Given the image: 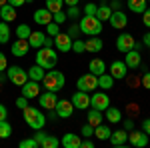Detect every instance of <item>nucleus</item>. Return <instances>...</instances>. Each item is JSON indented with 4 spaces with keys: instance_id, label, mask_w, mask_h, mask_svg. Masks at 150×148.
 I'll return each mask as SVG.
<instances>
[{
    "instance_id": "nucleus-34",
    "label": "nucleus",
    "mask_w": 150,
    "mask_h": 148,
    "mask_svg": "<svg viewBox=\"0 0 150 148\" xmlns=\"http://www.w3.org/2000/svg\"><path fill=\"white\" fill-rule=\"evenodd\" d=\"M58 146H60V140L54 138V136H48V134L42 140V144H40V148H58Z\"/></svg>"
},
{
    "instance_id": "nucleus-2",
    "label": "nucleus",
    "mask_w": 150,
    "mask_h": 148,
    "mask_svg": "<svg viewBox=\"0 0 150 148\" xmlns=\"http://www.w3.org/2000/svg\"><path fill=\"white\" fill-rule=\"evenodd\" d=\"M78 26H80V32L86 36H98L102 32V20H98L96 16H88V14H84L80 18Z\"/></svg>"
},
{
    "instance_id": "nucleus-30",
    "label": "nucleus",
    "mask_w": 150,
    "mask_h": 148,
    "mask_svg": "<svg viewBox=\"0 0 150 148\" xmlns=\"http://www.w3.org/2000/svg\"><path fill=\"white\" fill-rule=\"evenodd\" d=\"M110 134H112V130H110L108 126H102V124L94 126V136L98 138V140H108Z\"/></svg>"
},
{
    "instance_id": "nucleus-58",
    "label": "nucleus",
    "mask_w": 150,
    "mask_h": 148,
    "mask_svg": "<svg viewBox=\"0 0 150 148\" xmlns=\"http://www.w3.org/2000/svg\"><path fill=\"white\" fill-rule=\"evenodd\" d=\"M110 8H114V10H120V2H118V0H112Z\"/></svg>"
},
{
    "instance_id": "nucleus-15",
    "label": "nucleus",
    "mask_w": 150,
    "mask_h": 148,
    "mask_svg": "<svg viewBox=\"0 0 150 148\" xmlns=\"http://www.w3.org/2000/svg\"><path fill=\"white\" fill-rule=\"evenodd\" d=\"M134 42H136V40H134L130 34H120L118 38H116V48H118L122 54H126L128 50L134 48Z\"/></svg>"
},
{
    "instance_id": "nucleus-25",
    "label": "nucleus",
    "mask_w": 150,
    "mask_h": 148,
    "mask_svg": "<svg viewBox=\"0 0 150 148\" xmlns=\"http://www.w3.org/2000/svg\"><path fill=\"white\" fill-rule=\"evenodd\" d=\"M84 44H86V50H88V52H92V54L100 52V50H102V46H104L102 40H100V38H96V36H90Z\"/></svg>"
},
{
    "instance_id": "nucleus-44",
    "label": "nucleus",
    "mask_w": 150,
    "mask_h": 148,
    "mask_svg": "<svg viewBox=\"0 0 150 148\" xmlns=\"http://www.w3.org/2000/svg\"><path fill=\"white\" fill-rule=\"evenodd\" d=\"M78 34H80V26H78V24H74V26H70V28H68V36L72 38V40H74Z\"/></svg>"
},
{
    "instance_id": "nucleus-17",
    "label": "nucleus",
    "mask_w": 150,
    "mask_h": 148,
    "mask_svg": "<svg viewBox=\"0 0 150 148\" xmlns=\"http://www.w3.org/2000/svg\"><path fill=\"white\" fill-rule=\"evenodd\" d=\"M108 22H110V26L112 28H124L128 24V18H126V14L124 12H120V10H114L112 14H110V18H108Z\"/></svg>"
},
{
    "instance_id": "nucleus-46",
    "label": "nucleus",
    "mask_w": 150,
    "mask_h": 148,
    "mask_svg": "<svg viewBox=\"0 0 150 148\" xmlns=\"http://www.w3.org/2000/svg\"><path fill=\"white\" fill-rule=\"evenodd\" d=\"M16 106H18L20 110H24V108L28 106V98H26V96H20V98H16Z\"/></svg>"
},
{
    "instance_id": "nucleus-10",
    "label": "nucleus",
    "mask_w": 150,
    "mask_h": 148,
    "mask_svg": "<svg viewBox=\"0 0 150 148\" xmlns=\"http://www.w3.org/2000/svg\"><path fill=\"white\" fill-rule=\"evenodd\" d=\"M54 112H56L58 118H70L72 116V112H74V104H72V100H58L56 106H54Z\"/></svg>"
},
{
    "instance_id": "nucleus-45",
    "label": "nucleus",
    "mask_w": 150,
    "mask_h": 148,
    "mask_svg": "<svg viewBox=\"0 0 150 148\" xmlns=\"http://www.w3.org/2000/svg\"><path fill=\"white\" fill-rule=\"evenodd\" d=\"M66 16H68V18H78V16H80V10H78V6H70L68 12H66Z\"/></svg>"
},
{
    "instance_id": "nucleus-3",
    "label": "nucleus",
    "mask_w": 150,
    "mask_h": 148,
    "mask_svg": "<svg viewBox=\"0 0 150 148\" xmlns=\"http://www.w3.org/2000/svg\"><path fill=\"white\" fill-rule=\"evenodd\" d=\"M56 62H58V54L52 48H46V46L38 48V52H36V64L38 66H42L44 70H52L56 66Z\"/></svg>"
},
{
    "instance_id": "nucleus-4",
    "label": "nucleus",
    "mask_w": 150,
    "mask_h": 148,
    "mask_svg": "<svg viewBox=\"0 0 150 148\" xmlns=\"http://www.w3.org/2000/svg\"><path fill=\"white\" fill-rule=\"evenodd\" d=\"M42 84H44V88H46V90L58 92V90H62V88H64L66 78H64V74H62L60 70H50L48 74H44Z\"/></svg>"
},
{
    "instance_id": "nucleus-22",
    "label": "nucleus",
    "mask_w": 150,
    "mask_h": 148,
    "mask_svg": "<svg viewBox=\"0 0 150 148\" xmlns=\"http://www.w3.org/2000/svg\"><path fill=\"white\" fill-rule=\"evenodd\" d=\"M0 18H2L4 22H14V20H16V8L6 2L4 6H0Z\"/></svg>"
},
{
    "instance_id": "nucleus-61",
    "label": "nucleus",
    "mask_w": 150,
    "mask_h": 148,
    "mask_svg": "<svg viewBox=\"0 0 150 148\" xmlns=\"http://www.w3.org/2000/svg\"><path fill=\"white\" fill-rule=\"evenodd\" d=\"M6 2H8V0H0V6H4V4H6Z\"/></svg>"
},
{
    "instance_id": "nucleus-5",
    "label": "nucleus",
    "mask_w": 150,
    "mask_h": 148,
    "mask_svg": "<svg viewBox=\"0 0 150 148\" xmlns=\"http://www.w3.org/2000/svg\"><path fill=\"white\" fill-rule=\"evenodd\" d=\"M76 86H78V90L82 92H94L98 88V76L92 74V72H88V74H82L78 82H76Z\"/></svg>"
},
{
    "instance_id": "nucleus-19",
    "label": "nucleus",
    "mask_w": 150,
    "mask_h": 148,
    "mask_svg": "<svg viewBox=\"0 0 150 148\" xmlns=\"http://www.w3.org/2000/svg\"><path fill=\"white\" fill-rule=\"evenodd\" d=\"M110 142H112V146H116V148H120V146H124L128 142V132L122 128V130H114L112 134H110V138H108Z\"/></svg>"
},
{
    "instance_id": "nucleus-21",
    "label": "nucleus",
    "mask_w": 150,
    "mask_h": 148,
    "mask_svg": "<svg viewBox=\"0 0 150 148\" xmlns=\"http://www.w3.org/2000/svg\"><path fill=\"white\" fill-rule=\"evenodd\" d=\"M60 144H62L64 148H80L82 146V140H80V136H78V134L68 132V134H64V136H62Z\"/></svg>"
},
{
    "instance_id": "nucleus-47",
    "label": "nucleus",
    "mask_w": 150,
    "mask_h": 148,
    "mask_svg": "<svg viewBox=\"0 0 150 148\" xmlns=\"http://www.w3.org/2000/svg\"><path fill=\"white\" fill-rule=\"evenodd\" d=\"M34 138H36V142H38V146H40V144H42V140L46 138V132H42V128H40V130H36Z\"/></svg>"
},
{
    "instance_id": "nucleus-38",
    "label": "nucleus",
    "mask_w": 150,
    "mask_h": 148,
    "mask_svg": "<svg viewBox=\"0 0 150 148\" xmlns=\"http://www.w3.org/2000/svg\"><path fill=\"white\" fill-rule=\"evenodd\" d=\"M46 34L52 36V38H54L56 34H60V24H56L54 20H52L50 24H46Z\"/></svg>"
},
{
    "instance_id": "nucleus-43",
    "label": "nucleus",
    "mask_w": 150,
    "mask_h": 148,
    "mask_svg": "<svg viewBox=\"0 0 150 148\" xmlns=\"http://www.w3.org/2000/svg\"><path fill=\"white\" fill-rule=\"evenodd\" d=\"M96 8H98V6L90 2V4H86V6H84V14H88V16H96Z\"/></svg>"
},
{
    "instance_id": "nucleus-41",
    "label": "nucleus",
    "mask_w": 150,
    "mask_h": 148,
    "mask_svg": "<svg viewBox=\"0 0 150 148\" xmlns=\"http://www.w3.org/2000/svg\"><path fill=\"white\" fill-rule=\"evenodd\" d=\"M66 18H68V16L64 14V10H58V12H54V14H52V20H54L56 24H64V20H66Z\"/></svg>"
},
{
    "instance_id": "nucleus-51",
    "label": "nucleus",
    "mask_w": 150,
    "mask_h": 148,
    "mask_svg": "<svg viewBox=\"0 0 150 148\" xmlns=\"http://www.w3.org/2000/svg\"><path fill=\"white\" fill-rule=\"evenodd\" d=\"M142 130L150 136V118H144V120H142Z\"/></svg>"
},
{
    "instance_id": "nucleus-59",
    "label": "nucleus",
    "mask_w": 150,
    "mask_h": 148,
    "mask_svg": "<svg viewBox=\"0 0 150 148\" xmlns=\"http://www.w3.org/2000/svg\"><path fill=\"white\" fill-rule=\"evenodd\" d=\"M6 80H8V76H6L4 72H0V84H2V82H6Z\"/></svg>"
},
{
    "instance_id": "nucleus-1",
    "label": "nucleus",
    "mask_w": 150,
    "mask_h": 148,
    "mask_svg": "<svg viewBox=\"0 0 150 148\" xmlns=\"http://www.w3.org/2000/svg\"><path fill=\"white\" fill-rule=\"evenodd\" d=\"M22 112H24V122L30 126L32 130H40V128H44V126H46V116L40 112L38 108H34V106H30V104H28Z\"/></svg>"
},
{
    "instance_id": "nucleus-11",
    "label": "nucleus",
    "mask_w": 150,
    "mask_h": 148,
    "mask_svg": "<svg viewBox=\"0 0 150 148\" xmlns=\"http://www.w3.org/2000/svg\"><path fill=\"white\" fill-rule=\"evenodd\" d=\"M56 102H58L56 92L46 90L44 94H38V104H40V108H46V110H54Z\"/></svg>"
},
{
    "instance_id": "nucleus-8",
    "label": "nucleus",
    "mask_w": 150,
    "mask_h": 148,
    "mask_svg": "<svg viewBox=\"0 0 150 148\" xmlns=\"http://www.w3.org/2000/svg\"><path fill=\"white\" fill-rule=\"evenodd\" d=\"M108 74L112 76L114 80H122V78H126V74H128V66H126V62H122V60H114L112 64H110V68H108Z\"/></svg>"
},
{
    "instance_id": "nucleus-6",
    "label": "nucleus",
    "mask_w": 150,
    "mask_h": 148,
    "mask_svg": "<svg viewBox=\"0 0 150 148\" xmlns=\"http://www.w3.org/2000/svg\"><path fill=\"white\" fill-rule=\"evenodd\" d=\"M6 76L14 86H22L28 80V72L24 68H20V66H10V68H6Z\"/></svg>"
},
{
    "instance_id": "nucleus-49",
    "label": "nucleus",
    "mask_w": 150,
    "mask_h": 148,
    "mask_svg": "<svg viewBox=\"0 0 150 148\" xmlns=\"http://www.w3.org/2000/svg\"><path fill=\"white\" fill-rule=\"evenodd\" d=\"M122 126H124V130H126V132H130V130H134V122H132L130 118H126V120L122 122Z\"/></svg>"
},
{
    "instance_id": "nucleus-29",
    "label": "nucleus",
    "mask_w": 150,
    "mask_h": 148,
    "mask_svg": "<svg viewBox=\"0 0 150 148\" xmlns=\"http://www.w3.org/2000/svg\"><path fill=\"white\" fill-rule=\"evenodd\" d=\"M146 4H148V0H128V8L136 14H142L146 10Z\"/></svg>"
},
{
    "instance_id": "nucleus-23",
    "label": "nucleus",
    "mask_w": 150,
    "mask_h": 148,
    "mask_svg": "<svg viewBox=\"0 0 150 148\" xmlns=\"http://www.w3.org/2000/svg\"><path fill=\"white\" fill-rule=\"evenodd\" d=\"M44 38H46V32H40V30L30 32V36H28V44L32 46V48H42V46H44Z\"/></svg>"
},
{
    "instance_id": "nucleus-64",
    "label": "nucleus",
    "mask_w": 150,
    "mask_h": 148,
    "mask_svg": "<svg viewBox=\"0 0 150 148\" xmlns=\"http://www.w3.org/2000/svg\"><path fill=\"white\" fill-rule=\"evenodd\" d=\"M148 2H150V0H148Z\"/></svg>"
},
{
    "instance_id": "nucleus-26",
    "label": "nucleus",
    "mask_w": 150,
    "mask_h": 148,
    "mask_svg": "<svg viewBox=\"0 0 150 148\" xmlns=\"http://www.w3.org/2000/svg\"><path fill=\"white\" fill-rule=\"evenodd\" d=\"M28 72V78L30 80H36V82H42V78H44V68L42 66H38V64H34V66H30V70H26Z\"/></svg>"
},
{
    "instance_id": "nucleus-42",
    "label": "nucleus",
    "mask_w": 150,
    "mask_h": 148,
    "mask_svg": "<svg viewBox=\"0 0 150 148\" xmlns=\"http://www.w3.org/2000/svg\"><path fill=\"white\" fill-rule=\"evenodd\" d=\"M82 136H86V138L94 136V126L92 124H84L82 126Z\"/></svg>"
},
{
    "instance_id": "nucleus-12",
    "label": "nucleus",
    "mask_w": 150,
    "mask_h": 148,
    "mask_svg": "<svg viewBox=\"0 0 150 148\" xmlns=\"http://www.w3.org/2000/svg\"><path fill=\"white\" fill-rule=\"evenodd\" d=\"M22 96H26L28 100H32V98H38V94H40V84L36 82V80H26L22 86Z\"/></svg>"
},
{
    "instance_id": "nucleus-35",
    "label": "nucleus",
    "mask_w": 150,
    "mask_h": 148,
    "mask_svg": "<svg viewBox=\"0 0 150 148\" xmlns=\"http://www.w3.org/2000/svg\"><path fill=\"white\" fill-rule=\"evenodd\" d=\"M12 134V126L8 120H0V138H8Z\"/></svg>"
},
{
    "instance_id": "nucleus-48",
    "label": "nucleus",
    "mask_w": 150,
    "mask_h": 148,
    "mask_svg": "<svg viewBox=\"0 0 150 148\" xmlns=\"http://www.w3.org/2000/svg\"><path fill=\"white\" fill-rule=\"evenodd\" d=\"M6 68H8V60H6V56L0 52V72H4Z\"/></svg>"
},
{
    "instance_id": "nucleus-54",
    "label": "nucleus",
    "mask_w": 150,
    "mask_h": 148,
    "mask_svg": "<svg viewBox=\"0 0 150 148\" xmlns=\"http://www.w3.org/2000/svg\"><path fill=\"white\" fill-rule=\"evenodd\" d=\"M8 4H10V6H14V8H18V6L26 4V0H8Z\"/></svg>"
},
{
    "instance_id": "nucleus-39",
    "label": "nucleus",
    "mask_w": 150,
    "mask_h": 148,
    "mask_svg": "<svg viewBox=\"0 0 150 148\" xmlns=\"http://www.w3.org/2000/svg\"><path fill=\"white\" fill-rule=\"evenodd\" d=\"M72 50L80 54V52H84V50H86V44L82 42L80 38H74V40H72Z\"/></svg>"
},
{
    "instance_id": "nucleus-37",
    "label": "nucleus",
    "mask_w": 150,
    "mask_h": 148,
    "mask_svg": "<svg viewBox=\"0 0 150 148\" xmlns=\"http://www.w3.org/2000/svg\"><path fill=\"white\" fill-rule=\"evenodd\" d=\"M62 6H64V0H46V8L52 12V14L58 12V10H62Z\"/></svg>"
},
{
    "instance_id": "nucleus-62",
    "label": "nucleus",
    "mask_w": 150,
    "mask_h": 148,
    "mask_svg": "<svg viewBox=\"0 0 150 148\" xmlns=\"http://www.w3.org/2000/svg\"><path fill=\"white\" fill-rule=\"evenodd\" d=\"M32 2H34V0H26V4H32Z\"/></svg>"
},
{
    "instance_id": "nucleus-50",
    "label": "nucleus",
    "mask_w": 150,
    "mask_h": 148,
    "mask_svg": "<svg viewBox=\"0 0 150 148\" xmlns=\"http://www.w3.org/2000/svg\"><path fill=\"white\" fill-rule=\"evenodd\" d=\"M142 86L150 90V72H144V76H142Z\"/></svg>"
},
{
    "instance_id": "nucleus-18",
    "label": "nucleus",
    "mask_w": 150,
    "mask_h": 148,
    "mask_svg": "<svg viewBox=\"0 0 150 148\" xmlns=\"http://www.w3.org/2000/svg\"><path fill=\"white\" fill-rule=\"evenodd\" d=\"M124 62H126V66H128L130 70H136L140 64H142V56H140L138 50H134V48H132V50H128V52H126Z\"/></svg>"
},
{
    "instance_id": "nucleus-33",
    "label": "nucleus",
    "mask_w": 150,
    "mask_h": 148,
    "mask_svg": "<svg viewBox=\"0 0 150 148\" xmlns=\"http://www.w3.org/2000/svg\"><path fill=\"white\" fill-rule=\"evenodd\" d=\"M110 14H112V8H110V6H106V4H102V6H98V8H96V18H98V20H108V18H110Z\"/></svg>"
},
{
    "instance_id": "nucleus-32",
    "label": "nucleus",
    "mask_w": 150,
    "mask_h": 148,
    "mask_svg": "<svg viewBox=\"0 0 150 148\" xmlns=\"http://www.w3.org/2000/svg\"><path fill=\"white\" fill-rule=\"evenodd\" d=\"M10 40V26H8V22H0V44H6Z\"/></svg>"
},
{
    "instance_id": "nucleus-24",
    "label": "nucleus",
    "mask_w": 150,
    "mask_h": 148,
    "mask_svg": "<svg viewBox=\"0 0 150 148\" xmlns=\"http://www.w3.org/2000/svg\"><path fill=\"white\" fill-rule=\"evenodd\" d=\"M88 72H92V74H96V76L104 74V72H106V62L100 60V58H92L90 64H88Z\"/></svg>"
},
{
    "instance_id": "nucleus-60",
    "label": "nucleus",
    "mask_w": 150,
    "mask_h": 148,
    "mask_svg": "<svg viewBox=\"0 0 150 148\" xmlns=\"http://www.w3.org/2000/svg\"><path fill=\"white\" fill-rule=\"evenodd\" d=\"M48 118H52V120H54V118H58V116H56L54 110H48Z\"/></svg>"
},
{
    "instance_id": "nucleus-7",
    "label": "nucleus",
    "mask_w": 150,
    "mask_h": 148,
    "mask_svg": "<svg viewBox=\"0 0 150 148\" xmlns=\"http://www.w3.org/2000/svg\"><path fill=\"white\" fill-rule=\"evenodd\" d=\"M108 106H110V98H108V94H106V92H96V90H94V94L90 96V108H96V110L104 112Z\"/></svg>"
},
{
    "instance_id": "nucleus-27",
    "label": "nucleus",
    "mask_w": 150,
    "mask_h": 148,
    "mask_svg": "<svg viewBox=\"0 0 150 148\" xmlns=\"http://www.w3.org/2000/svg\"><path fill=\"white\" fill-rule=\"evenodd\" d=\"M104 112H106V120H108V122H112V124H116V122H120V120H122V112H120L118 108H114V106H108Z\"/></svg>"
},
{
    "instance_id": "nucleus-52",
    "label": "nucleus",
    "mask_w": 150,
    "mask_h": 148,
    "mask_svg": "<svg viewBox=\"0 0 150 148\" xmlns=\"http://www.w3.org/2000/svg\"><path fill=\"white\" fill-rule=\"evenodd\" d=\"M6 118H8V110L4 104H0V120H6Z\"/></svg>"
},
{
    "instance_id": "nucleus-31",
    "label": "nucleus",
    "mask_w": 150,
    "mask_h": 148,
    "mask_svg": "<svg viewBox=\"0 0 150 148\" xmlns=\"http://www.w3.org/2000/svg\"><path fill=\"white\" fill-rule=\"evenodd\" d=\"M88 124H92V126H98L100 122H102V112L100 110H96V108H90V112H88Z\"/></svg>"
},
{
    "instance_id": "nucleus-57",
    "label": "nucleus",
    "mask_w": 150,
    "mask_h": 148,
    "mask_svg": "<svg viewBox=\"0 0 150 148\" xmlns=\"http://www.w3.org/2000/svg\"><path fill=\"white\" fill-rule=\"evenodd\" d=\"M66 6H78V0H64Z\"/></svg>"
},
{
    "instance_id": "nucleus-63",
    "label": "nucleus",
    "mask_w": 150,
    "mask_h": 148,
    "mask_svg": "<svg viewBox=\"0 0 150 148\" xmlns=\"http://www.w3.org/2000/svg\"><path fill=\"white\" fill-rule=\"evenodd\" d=\"M100 2H106V0H100Z\"/></svg>"
},
{
    "instance_id": "nucleus-14",
    "label": "nucleus",
    "mask_w": 150,
    "mask_h": 148,
    "mask_svg": "<svg viewBox=\"0 0 150 148\" xmlns=\"http://www.w3.org/2000/svg\"><path fill=\"white\" fill-rule=\"evenodd\" d=\"M54 46H56L58 52H68V50H72V38L68 36V32L66 34H56L54 36Z\"/></svg>"
},
{
    "instance_id": "nucleus-40",
    "label": "nucleus",
    "mask_w": 150,
    "mask_h": 148,
    "mask_svg": "<svg viewBox=\"0 0 150 148\" xmlns=\"http://www.w3.org/2000/svg\"><path fill=\"white\" fill-rule=\"evenodd\" d=\"M20 148H38V142H36V138H26V140H22L20 142Z\"/></svg>"
},
{
    "instance_id": "nucleus-28",
    "label": "nucleus",
    "mask_w": 150,
    "mask_h": 148,
    "mask_svg": "<svg viewBox=\"0 0 150 148\" xmlns=\"http://www.w3.org/2000/svg\"><path fill=\"white\" fill-rule=\"evenodd\" d=\"M98 86H100L102 90H110V88L114 86V78H112L108 72H104V74L98 76Z\"/></svg>"
},
{
    "instance_id": "nucleus-9",
    "label": "nucleus",
    "mask_w": 150,
    "mask_h": 148,
    "mask_svg": "<svg viewBox=\"0 0 150 148\" xmlns=\"http://www.w3.org/2000/svg\"><path fill=\"white\" fill-rule=\"evenodd\" d=\"M128 142L136 148H144L148 144V134L144 130H130L128 132Z\"/></svg>"
},
{
    "instance_id": "nucleus-16",
    "label": "nucleus",
    "mask_w": 150,
    "mask_h": 148,
    "mask_svg": "<svg viewBox=\"0 0 150 148\" xmlns=\"http://www.w3.org/2000/svg\"><path fill=\"white\" fill-rule=\"evenodd\" d=\"M28 50H30V44H28L26 38H16V42H12V54L14 56H18V58L26 56Z\"/></svg>"
},
{
    "instance_id": "nucleus-20",
    "label": "nucleus",
    "mask_w": 150,
    "mask_h": 148,
    "mask_svg": "<svg viewBox=\"0 0 150 148\" xmlns=\"http://www.w3.org/2000/svg\"><path fill=\"white\" fill-rule=\"evenodd\" d=\"M34 22L40 24V26H46V24L52 22V12L48 10V8H38L34 12Z\"/></svg>"
},
{
    "instance_id": "nucleus-13",
    "label": "nucleus",
    "mask_w": 150,
    "mask_h": 148,
    "mask_svg": "<svg viewBox=\"0 0 150 148\" xmlns=\"http://www.w3.org/2000/svg\"><path fill=\"white\" fill-rule=\"evenodd\" d=\"M70 100H72V104H74V108H78V110H86V108H90V96H88V92L78 90Z\"/></svg>"
},
{
    "instance_id": "nucleus-55",
    "label": "nucleus",
    "mask_w": 150,
    "mask_h": 148,
    "mask_svg": "<svg viewBox=\"0 0 150 148\" xmlns=\"http://www.w3.org/2000/svg\"><path fill=\"white\" fill-rule=\"evenodd\" d=\"M142 44H144V46H148V48H150V32H146V34L142 36Z\"/></svg>"
},
{
    "instance_id": "nucleus-36",
    "label": "nucleus",
    "mask_w": 150,
    "mask_h": 148,
    "mask_svg": "<svg viewBox=\"0 0 150 148\" xmlns=\"http://www.w3.org/2000/svg\"><path fill=\"white\" fill-rule=\"evenodd\" d=\"M30 26L28 24H20V26H16V38H26L28 40V36H30Z\"/></svg>"
},
{
    "instance_id": "nucleus-53",
    "label": "nucleus",
    "mask_w": 150,
    "mask_h": 148,
    "mask_svg": "<svg viewBox=\"0 0 150 148\" xmlns=\"http://www.w3.org/2000/svg\"><path fill=\"white\" fill-rule=\"evenodd\" d=\"M142 14H144V24H146V26L150 28V6H148V8H146L144 12H142Z\"/></svg>"
},
{
    "instance_id": "nucleus-56",
    "label": "nucleus",
    "mask_w": 150,
    "mask_h": 148,
    "mask_svg": "<svg viewBox=\"0 0 150 148\" xmlns=\"http://www.w3.org/2000/svg\"><path fill=\"white\" fill-rule=\"evenodd\" d=\"M92 146H94L92 140H82V146L80 148H92Z\"/></svg>"
}]
</instances>
